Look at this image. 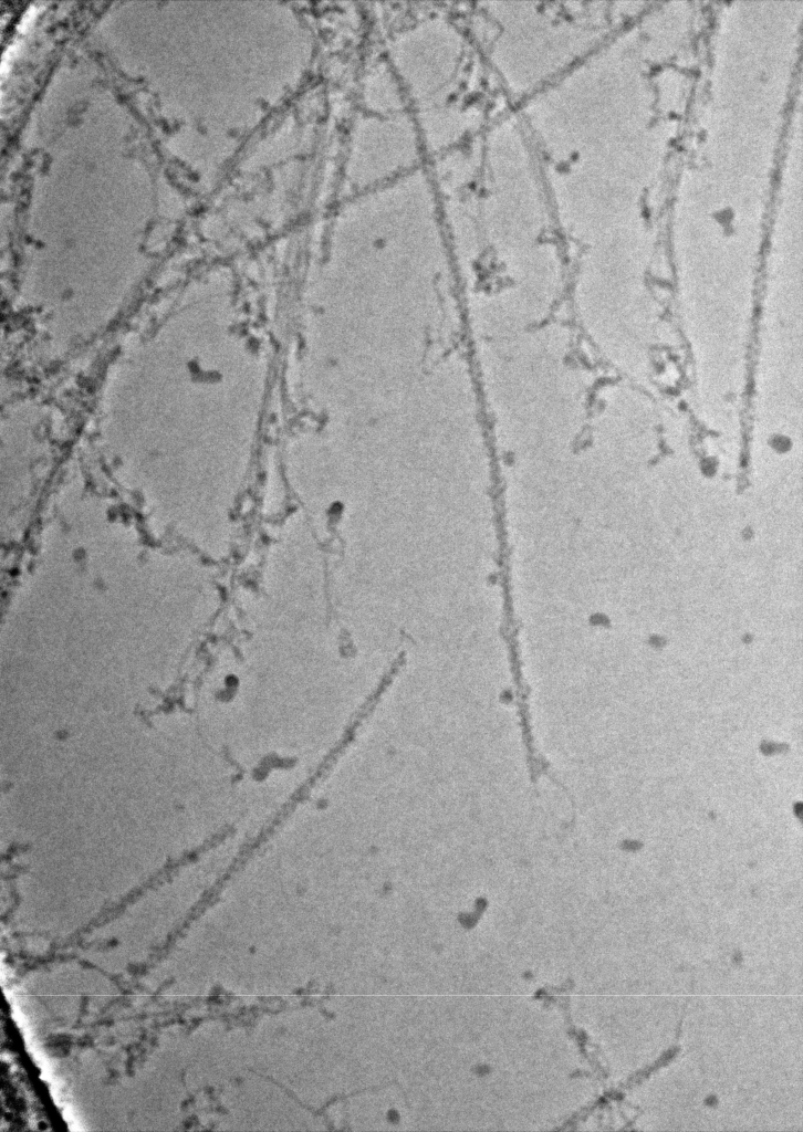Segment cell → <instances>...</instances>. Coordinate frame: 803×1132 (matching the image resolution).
I'll list each match as a JSON object with an SVG mask.
<instances>
[{"label": "cell", "mask_w": 803, "mask_h": 1132, "mask_svg": "<svg viewBox=\"0 0 803 1132\" xmlns=\"http://www.w3.org/2000/svg\"><path fill=\"white\" fill-rule=\"evenodd\" d=\"M470 53L465 36L441 17L410 25L390 43L392 71L431 150L449 148L479 124Z\"/></svg>", "instance_id": "6da1fadb"}, {"label": "cell", "mask_w": 803, "mask_h": 1132, "mask_svg": "<svg viewBox=\"0 0 803 1132\" xmlns=\"http://www.w3.org/2000/svg\"><path fill=\"white\" fill-rule=\"evenodd\" d=\"M411 115L407 107L368 108L355 123L346 171L353 189L364 191L416 169L423 142Z\"/></svg>", "instance_id": "7a4b0ae2"}, {"label": "cell", "mask_w": 803, "mask_h": 1132, "mask_svg": "<svg viewBox=\"0 0 803 1132\" xmlns=\"http://www.w3.org/2000/svg\"><path fill=\"white\" fill-rule=\"evenodd\" d=\"M38 9L39 8L34 7L33 4L28 8V10L22 15V18L20 20V23L18 25V30L19 31L24 32L29 28L30 23L33 21L34 17H35V14L38 12Z\"/></svg>", "instance_id": "3957f363"}]
</instances>
